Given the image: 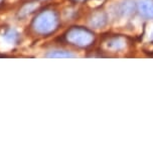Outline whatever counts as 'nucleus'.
Masks as SVG:
<instances>
[{
	"label": "nucleus",
	"instance_id": "nucleus-6",
	"mask_svg": "<svg viewBox=\"0 0 153 154\" xmlns=\"http://www.w3.org/2000/svg\"><path fill=\"white\" fill-rule=\"evenodd\" d=\"M123 43L124 42L120 38L114 37V38H111L107 42V46H108L109 48H112V49H120L124 46Z\"/></svg>",
	"mask_w": 153,
	"mask_h": 154
},
{
	"label": "nucleus",
	"instance_id": "nucleus-5",
	"mask_svg": "<svg viewBox=\"0 0 153 154\" xmlns=\"http://www.w3.org/2000/svg\"><path fill=\"white\" fill-rule=\"evenodd\" d=\"M37 8V3L36 2H28L25 5L22 6L21 9L19 10V15L21 17L27 16L28 14H30L32 11H34Z\"/></svg>",
	"mask_w": 153,
	"mask_h": 154
},
{
	"label": "nucleus",
	"instance_id": "nucleus-3",
	"mask_svg": "<svg viewBox=\"0 0 153 154\" xmlns=\"http://www.w3.org/2000/svg\"><path fill=\"white\" fill-rule=\"evenodd\" d=\"M139 10L142 16L146 18H153V1L152 0H141L139 2Z\"/></svg>",
	"mask_w": 153,
	"mask_h": 154
},
{
	"label": "nucleus",
	"instance_id": "nucleus-1",
	"mask_svg": "<svg viewBox=\"0 0 153 154\" xmlns=\"http://www.w3.org/2000/svg\"><path fill=\"white\" fill-rule=\"evenodd\" d=\"M59 18L56 12L51 10H47L39 13L32 22V28L36 33L41 35H47L57 28Z\"/></svg>",
	"mask_w": 153,
	"mask_h": 154
},
{
	"label": "nucleus",
	"instance_id": "nucleus-8",
	"mask_svg": "<svg viewBox=\"0 0 153 154\" xmlns=\"http://www.w3.org/2000/svg\"><path fill=\"white\" fill-rule=\"evenodd\" d=\"M47 57H71L73 56L69 53H66V51H54V53H51V54H48Z\"/></svg>",
	"mask_w": 153,
	"mask_h": 154
},
{
	"label": "nucleus",
	"instance_id": "nucleus-7",
	"mask_svg": "<svg viewBox=\"0 0 153 154\" xmlns=\"http://www.w3.org/2000/svg\"><path fill=\"white\" fill-rule=\"evenodd\" d=\"M133 8H134V6H133V3H132V2L125 1V2H123V3L121 4L119 12L122 13V14H129V13L132 12Z\"/></svg>",
	"mask_w": 153,
	"mask_h": 154
},
{
	"label": "nucleus",
	"instance_id": "nucleus-2",
	"mask_svg": "<svg viewBox=\"0 0 153 154\" xmlns=\"http://www.w3.org/2000/svg\"><path fill=\"white\" fill-rule=\"evenodd\" d=\"M66 39L71 45L86 48L94 42V34L85 27H72L66 33Z\"/></svg>",
	"mask_w": 153,
	"mask_h": 154
},
{
	"label": "nucleus",
	"instance_id": "nucleus-4",
	"mask_svg": "<svg viewBox=\"0 0 153 154\" xmlns=\"http://www.w3.org/2000/svg\"><path fill=\"white\" fill-rule=\"evenodd\" d=\"M106 15L104 14L103 12H98V13H95L92 18L90 20V23L92 26H95L96 28H100L104 26L106 24Z\"/></svg>",
	"mask_w": 153,
	"mask_h": 154
}]
</instances>
